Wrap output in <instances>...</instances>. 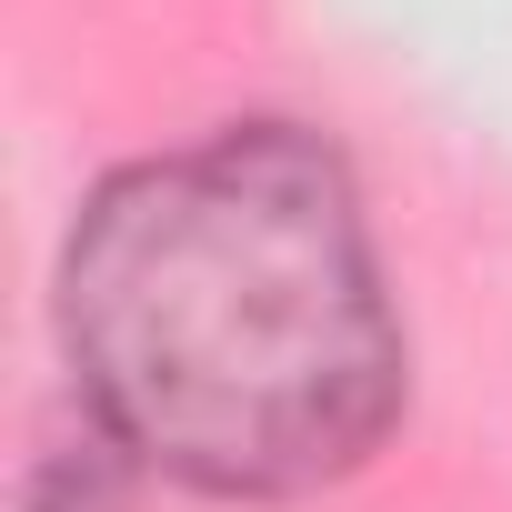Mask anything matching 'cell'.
<instances>
[{"mask_svg": "<svg viewBox=\"0 0 512 512\" xmlns=\"http://www.w3.org/2000/svg\"><path fill=\"white\" fill-rule=\"evenodd\" d=\"M61 342L91 432L221 502L322 492L402 412L362 191L302 121H231L111 171L61 251Z\"/></svg>", "mask_w": 512, "mask_h": 512, "instance_id": "cell-1", "label": "cell"}, {"mask_svg": "<svg viewBox=\"0 0 512 512\" xmlns=\"http://www.w3.org/2000/svg\"><path fill=\"white\" fill-rule=\"evenodd\" d=\"M21 512H131V452L81 432L71 452H51L31 482H21Z\"/></svg>", "mask_w": 512, "mask_h": 512, "instance_id": "cell-2", "label": "cell"}]
</instances>
